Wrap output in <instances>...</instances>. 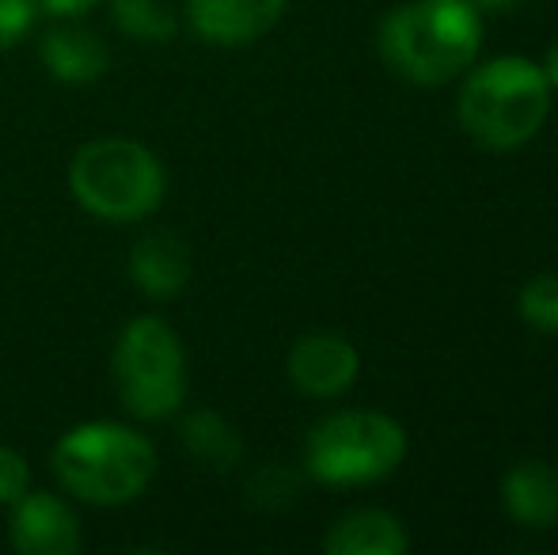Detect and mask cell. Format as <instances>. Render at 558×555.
<instances>
[{
  "mask_svg": "<svg viewBox=\"0 0 558 555\" xmlns=\"http://www.w3.org/2000/svg\"><path fill=\"white\" fill-rule=\"evenodd\" d=\"M475 8H483V12H501V8H513L521 4V0H471Z\"/></svg>",
  "mask_w": 558,
  "mask_h": 555,
  "instance_id": "cell-22",
  "label": "cell"
},
{
  "mask_svg": "<svg viewBox=\"0 0 558 555\" xmlns=\"http://www.w3.org/2000/svg\"><path fill=\"white\" fill-rule=\"evenodd\" d=\"M501 506L521 529H555L558 526V472L544 460H521L501 480Z\"/></svg>",
  "mask_w": 558,
  "mask_h": 555,
  "instance_id": "cell-11",
  "label": "cell"
},
{
  "mask_svg": "<svg viewBox=\"0 0 558 555\" xmlns=\"http://www.w3.org/2000/svg\"><path fill=\"white\" fill-rule=\"evenodd\" d=\"M517 312L532 331L558 335V275H536L517 297Z\"/></svg>",
  "mask_w": 558,
  "mask_h": 555,
  "instance_id": "cell-16",
  "label": "cell"
},
{
  "mask_svg": "<svg viewBox=\"0 0 558 555\" xmlns=\"http://www.w3.org/2000/svg\"><path fill=\"white\" fill-rule=\"evenodd\" d=\"M53 472L84 503L122 506L153 483L156 449L122 422H84L53 445Z\"/></svg>",
  "mask_w": 558,
  "mask_h": 555,
  "instance_id": "cell-3",
  "label": "cell"
},
{
  "mask_svg": "<svg viewBox=\"0 0 558 555\" xmlns=\"http://www.w3.org/2000/svg\"><path fill=\"white\" fill-rule=\"evenodd\" d=\"M35 0H0V53L12 50L35 23Z\"/></svg>",
  "mask_w": 558,
  "mask_h": 555,
  "instance_id": "cell-19",
  "label": "cell"
},
{
  "mask_svg": "<svg viewBox=\"0 0 558 555\" xmlns=\"http://www.w3.org/2000/svg\"><path fill=\"white\" fill-rule=\"evenodd\" d=\"M544 76H547V84H551V92H558V43L547 50V58H544Z\"/></svg>",
  "mask_w": 558,
  "mask_h": 555,
  "instance_id": "cell-21",
  "label": "cell"
},
{
  "mask_svg": "<svg viewBox=\"0 0 558 555\" xmlns=\"http://www.w3.org/2000/svg\"><path fill=\"white\" fill-rule=\"evenodd\" d=\"M357 373L361 354L350 339L335 331L304 335L289 350V381L296 385V393L312 396V400H335V396L350 393Z\"/></svg>",
  "mask_w": 558,
  "mask_h": 555,
  "instance_id": "cell-7",
  "label": "cell"
},
{
  "mask_svg": "<svg viewBox=\"0 0 558 555\" xmlns=\"http://www.w3.org/2000/svg\"><path fill=\"white\" fill-rule=\"evenodd\" d=\"M73 198L99 221H141L156 214L168 191L163 164L153 148L125 137H99L76 148L69 164Z\"/></svg>",
  "mask_w": 558,
  "mask_h": 555,
  "instance_id": "cell-4",
  "label": "cell"
},
{
  "mask_svg": "<svg viewBox=\"0 0 558 555\" xmlns=\"http://www.w3.org/2000/svg\"><path fill=\"white\" fill-rule=\"evenodd\" d=\"M327 555H403L407 529L384 510H353L324 536Z\"/></svg>",
  "mask_w": 558,
  "mask_h": 555,
  "instance_id": "cell-13",
  "label": "cell"
},
{
  "mask_svg": "<svg viewBox=\"0 0 558 555\" xmlns=\"http://www.w3.org/2000/svg\"><path fill=\"white\" fill-rule=\"evenodd\" d=\"M43 12L58 15V20H76V15L92 12V8L99 4V0H35Z\"/></svg>",
  "mask_w": 558,
  "mask_h": 555,
  "instance_id": "cell-20",
  "label": "cell"
},
{
  "mask_svg": "<svg viewBox=\"0 0 558 555\" xmlns=\"http://www.w3.org/2000/svg\"><path fill=\"white\" fill-rule=\"evenodd\" d=\"M179 434H183V445L191 449V457L202 460L206 468H217V472L235 468L243 457L240 430L217 411H191L183 419V426H179Z\"/></svg>",
  "mask_w": 558,
  "mask_h": 555,
  "instance_id": "cell-14",
  "label": "cell"
},
{
  "mask_svg": "<svg viewBox=\"0 0 558 555\" xmlns=\"http://www.w3.org/2000/svg\"><path fill=\"white\" fill-rule=\"evenodd\" d=\"M38 53H43L46 73L61 84H92L111 65V53H107L104 38L88 27H76V23L46 31Z\"/></svg>",
  "mask_w": 558,
  "mask_h": 555,
  "instance_id": "cell-12",
  "label": "cell"
},
{
  "mask_svg": "<svg viewBox=\"0 0 558 555\" xmlns=\"http://www.w3.org/2000/svg\"><path fill=\"white\" fill-rule=\"evenodd\" d=\"M289 0H186L194 35L209 46H247L278 27Z\"/></svg>",
  "mask_w": 558,
  "mask_h": 555,
  "instance_id": "cell-9",
  "label": "cell"
},
{
  "mask_svg": "<svg viewBox=\"0 0 558 555\" xmlns=\"http://www.w3.org/2000/svg\"><path fill=\"white\" fill-rule=\"evenodd\" d=\"M376 46L396 76L434 88L475 61L483 15L471 0H407L380 23Z\"/></svg>",
  "mask_w": 558,
  "mask_h": 555,
  "instance_id": "cell-1",
  "label": "cell"
},
{
  "mask_svg": "<svg viewBox=\"0 0 558 555\" xmlns=\"http://www.w3.org/2000/svg\"><path fill=\"white\" fill-rule=\"evenodd\" d=\"M247 498L258 510H286L296 498V475L286 464H263L258 472H251Z\"/></svg>",
  "mask_w": 558,
  "mask_h": 555,
  "instance_id": "cell-17",
  "label": "cell"
},
{
  "mask_svg": "<svg viewBox=\"0 0 558 555\" xmlns=\"http://www.w3.org/2000/svg\"><path fill=\"white\" fill-rule=\"evenodd\" d=\"M130 278L153 301H171L191 281V248L175 232H148L130 252Z\"/></svg>",
  "mask_w": 558,
  "mask_h": 555,
  "instance_id": "cell-10",
  "label": "cell"
},
{
  "mask_svg": "<svg viewBox=\"0 0 558 555\" xmlns=\"http://www.w3.org/2000/svg\"><path fill=\"white\" fill-rule=\"evenodd\" d=\"M407 457V430L380 411H338L304 442V468L327 487H361L391 475Z\"/></svg>",
  "mask_w": 558,
  "mask_h": 555,
  "instance_id": "cell-5",
  "label": "cell"
},
{
  "mask_svg": "<svg viewBox=\"0 0 558 555\" xmlns=\"http://www.w3.org/2000/svg\"><path fill=\"white\" fill-rule=\"evenodd\" d=\"M12 548L23 555H76L81 552V521L50 491H27L12 506Z\"/></svg>",
  "mask_w": 558,
  "mask_h": 555,
  "instance_id": "cell-8",
  "label": "cell"
},
{
  "mask_svg": "<svg viewBox=\"0 0 558 555\" xmlns=\"http://www.w3.org/2000/svg\"><path fill=\"white\" fill-rule=\"evenodd\" d=\"M31 491V464L23 453L0 445V506H15Z\"/></svg>",
  "mask_w": 558,
  "mask_h": 555,
  "instance_id": "cell-18",
  "label": "cell"
},
{
  "mask_svg": "<svg viewBox=\"0 0 558 555\" xmlns=\"http://www.w3.org/2000/svg\"><path fill=\"white\" fill-rule=\"evenodd\" d=\"M460 126L490 153H513L544 130L551 114V84L529 58H494L463 81Z\"/></svg>",
  "mask_w": 558,
  "mask_h": 555,
  "instance_id": "cell-2",
  "label": "cell"
},
{
  "mask_svg": "<svg viewBox=\"0 0 558 555\" xmlns=\"http://www.w3.org/2000/svg\"><path fill=\"white\" fill-rule=\"evenodd\" d=\"M111 373L118 400L137 419H171L186 400L183 342L156 316H137L122 327Z\"/></svg>",
  "mask_w": 558,
  "mask_h": 555,
  "instance_id": "cell-6",
  "label": "cell"
},
{
  "mask_svg": "<svg viewBox=\"0 0 558 555\" xmlns=\"http://www.w3.org/2000/svg\"><path fill=\"white\" fill-rule=\"evenodd\" d=\"M114 27L137 43H171L179 31V12L171 0H111Z\"/></svg>",
  "mask_w": 558,
  "mask_h": 555,
  "instance_id": "cell-15",
  "label": "cell"
}]
</instances>
